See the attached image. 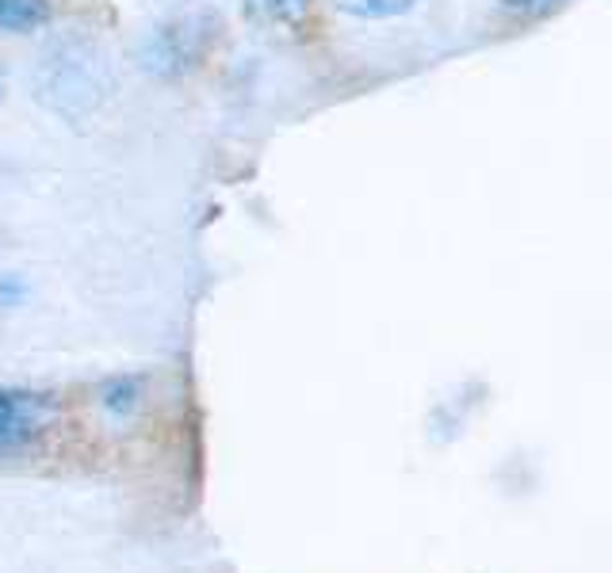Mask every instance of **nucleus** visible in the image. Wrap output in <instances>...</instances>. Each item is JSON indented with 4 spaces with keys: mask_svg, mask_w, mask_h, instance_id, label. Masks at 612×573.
Segmentation results:
<instances>
[{
    "mask_svg": "<svg viewBox=\"0 0 612 573\" xmlns=\"http://www.w3.org/2000/svg\"><path fill=\"white\" fill-rule=\"evenodd\" d=\"M222 35V20L211 9L184 12V16L169 20L166 27H158V35L146 47V65L161 77H184L188 70H196L207 54L215 50Z\"/></svg>",
    "mask_w": 612,
    "mask_h": 573,
    "instance_id": "f03ea898",
    "label": "nucleus"
},
{
    "mask_svg": "<svg viewBox=\"0 0 612 573\" xmlns=\"http://www.w3.org/2000/svg\"><path fill=\"white\" fill-rule=\"evenodd\" d=\"M50 420V402L42 394L0 387V451H16L32 443Z\"/></svg>",
    "mask_w": 612,
    "mask_h": 573,
    "instance_id": "7ed1b4c3",
    "label": "nucleus"
},
{
    "mask_svg": "<svg viewBox=\"0 0 612 573\" xmlns=\"http://www.w3.org/2000/svg\"><path fill=\"white\" fill-rule=\"evenodd\" d=\"M566 0H502L505 12H517V16H548V12L563 9Z\"/></svg>",
    "mask_w": 612,
    "mask_h": 573,
    "instance_id": "6e6552de",
    "label": "nucleus"
},
{
    "mask_svg": "<svg viewBox=\"0 0 612 573\" xmlns=\"http://www.w3.org/2000/svg\"><path fill=\"white\" fill-rule=\"evenodd\" d=\"M24 295V286L20 283H4V279H0V298H20Z\"/></svg>",
    "mask_w": 612,
    "mask_h": 573,
    "instance_id": "1a4fd4ad",
    "label": "nucleus"
},
{
    "mask_svg": "<svg viewBox=\"0 0 612 573\" xmlns=\"http://www.w3.org/2000/svg\"><path fill=\"white\" fill-rule=\"evenodd\" d=\"M333 9L356 20H399L417 9V0H333Z\"/></svg>",
    "mask_w": 612,
    "mask_h": 573,
    "instance_id": "0eeeda50",
    "label": "nucleus"
},
{
    "mask_svg": "<svg viewBox=\"0 0 612 573\" xmlns=\"http://www.w3.org/2000/svg\"><path fill=\"white\" fill-rule=\"evenodd\" d=\"M310 12V0H245V16L257 27H295Z\"/></svg>",
    "mask_w": 612,
    "mask_h": 573,
    "instance_id": "20e7f679",
    "label": "nucleus"
},
{
    "mask_svg": "<svg viewBox=\"0 0 612 573\" xmlns=\"http://www.w3.org/2000/svg\"><path fill=\"white\" fill-rule=\"evenodd\" d=\"M103 58L96 54L88 42H58L47 54L42 65V100L58 111V115H88L96 103L103 100Z\"/></svg>",
    "mask_w": 612,
    "mask_h": 573,
    "instance_id": "f257e3e1",
    "label": "nucleus"
},
{
    "mask_svg": "<svg viewBox=\"0 0 612 573\" xmlns=\"http://www.w3.org/2000/svg\"><path fill=\"white\" fill-rule=\"evenodd\" d=\"M50 24L47 0H0V32L32 35Z\"/></svg>",
    "mask_w": 612,
    "mask_h": 573,
    "instance_id": "39448f33",
    "label": "nucleus"
},
{
    "mask_svg": "<svg viewBox=\"0 0 612 573\" xmlns=\"http://www.w3.org/2000/svg\"><path fill=\"white\" fill-rule=\"evenodd\" d=\"M100 405L111 417H131L142 405V379L138 375H115L100 387Z\"/></svg>",
    "mask_w": 612,
    "mask_h": 573,
    "instance_id": "423d86ee",
    "label": "nucleus"
},
{
    "mask_svg": "<svg viewBox=\"0 0 612 573\" xmlns=\"http://www.w3.org/2000/svg\"><path fill=\"white\" fill-rule=\"evenodd\" d=\"M0 100H4V81H0Z\"/></svg>",
    "mask_w": 612,
    "mask_h": 573,
    "instance_id": "9d476101",
    "label": "nucleus"
}]
</instances>
